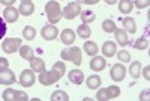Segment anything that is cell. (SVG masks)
Listing matches in <instances>:
<instances>
[{"label": "cell", "instance_id": "cell-12", "mask_svg": "<svg viewBox=\"0 0 150 101\" xmlns=\"http://www.w3.org/2000/svg\"><path fill=\"white\" fill-rule=\"evenodd\" d=\"M112 33H114L116 41H117V44H119L120 47H125V45H128V44L131 42V41H129V38H128V33L125 32L123 29H119V27H117Z\"/></svg>", "mask_w": 150, "mask_h": 101}, {"label": "cell", "instance_id": "cell-18", "mask_svg": "<svg viewBox=\"0 0 150 101\" xmlns=\"http://www.w3.org/2000/svg\"><path fill=\"white\" fill-rule=\"evenodd\" d=\"M101 77H99L98 74H93V75H90V77H87V80H86V85H87V87L89 89H99V86H101Z\"/></svg>", "mask_w": 150, "mask_h": 101}, {"label": "cell", "instance_id": "cell-20", "mask_svg": "<svg viewBox=\"0 0 150 101\" xmlns=\"http://www.w3.org/2000/svg\"><path fill=\"white\" fill-rule=\"evenodd\" d=\"M84 52H86V54H89V56H96L98 52H99V48H98L96 42H93V41H86V42H84Z\"/></svg>", "mask_w": 150, "mask_h": 101}, {"label": "cell", "instance_id": "cell-5", "mask_svg": "<svg viewBox=\"0 0 150 101\" xmlns=\"http://www.w3.org/2000/svg\"><path fill=\"white\" fill-rule=\"evenodd\" d=\"M62 12H63V17H65V18L74 20L75 17H78V15L81 14V6H80L78 2H72V3H68Z\"/></svg>", "mask_w": 150, "mask_h": 101}, {"label": "cell", "instance_id": "cell-11", "mask_svg": "<svg viewBox=\"0 0 150 101\" xmlns=\"http://www.w3.org/2000/svg\"><path fill=\"white\" fill-rule=\"evenodd\" d=\"M105 67H107V62H105V59L104 57H101V56H93V59L90 60V69L92 71H95V72H99V71H102V69H105Z\"/></svg>", "mask_w": 150, "mask_h": 101}, {"label": "cell", "instance_id": "cell-7", "mask_svg": "<svg viewBox=\"0 0 150 101\" xmlns=\"http://www.w3.org/2000/svg\"><path fill=\"white\" fill-rule=\"evenodd\" d=\"M35 83V71L33 69H24L20 75V85L24 87L33 86Z\"/></svg>", "mask_w": 150, "mask_h": 101}, {"label": "cell", "instance_id": "cell-32", "mask_svg": "<svg viewBox=\"0 0 150 101\" xmlns=\"http://www.w3.org/2000/svg\"><path fill=\"white\" fill-rule=\"evenodd\" d=\"M117 57H119V62H131V54L129 52H126V50H120L119 53H116Z\"/></svg>", "mask_w": 150, "mask_h": 101}, {"label": "cell", "instance_id": "cell-29", "mask_svg": "<svg viewBox=\"0 0 150 101\" xmlns=\"http://www.w3.org/2000/svg\"><path fill=\"white\" fill-rule=\"evenodd\" d=\"M107 89V95H108V100H112V98H117L120 95V87L117 86H108L105 87Z\"/></svg>", "mask_w": 150, "mask_h": 101}, {"label": "cell", "instance_id": "cell-3", "mask_svg": "<svg viewBox=\"0 0 150 101\" xmlns=\"http://www.w3.org/2000/svg\"><path fill=\"white\" fill-rule=\"evenodd\" d=\"M62 60H68L72 62L74 65H81V59H83V53L80 47H71V48H65L62 52Z\"/></svg>", "mask_w": 150, "mask_h": 101}, {"label": "cell", "instance_id": "cell-13", "mask_svg": "<svg viewBox=\"0 0 150 101\" xmlns=\"http://www.w3.org/2000/svg\"><path fill=\"white\" fill-rule=\"evenodd\" d=\"M102 53H104L105 57H112V56L117 53V45H116V42H112V41L104 42V45H102Z\"/></svg>", "mask_w": 150, "mask_h": 101}, {"label": "cell", "instance_id": "cell-4", "mask_svg": "<svg viewBox=\"0 0 150 101\" xmlns=\"http://www.w3.org/2000/svg\"><path fill=\"white\" fill-rule=\"evenodd\" d=\"M21 39L20 38H6V39L3 41L2 44V48H3V52L8 53V54H12V53H15L20 50L21 47Z\"/></svg>", "mask_w": 150, "mask_h": 101}, {"label": "cell", "instance_id": "cell-27", "mask_svg": "<svg viewBox=\"0 0 150 101\" xmlns=\"http://www.w3.org/2000/svg\"><path fill=\"white\" fill-rule=\"evenodd\" d=\"M134 45H135L137 50H141V52H143V50H147L149 48V39H147L146 36H141V38H138V39L135 41Z\"/></svg>", "mask_w": 150, "mask_h": 101}, {"label": "cell", "instance_id": "cell-26", "mask_svg": "<svg viewBox=\"0 0 150 101\" xmlns=\"http://www.w3.org/2000/svg\"><path fill=\"white\" fill-rule=\"evenodd\" d=\"M50 100H51V101H69V97L63 91H56V92L51 94V98H50Z\"/></svg>", "mask_w": 150, "mask_h": 101}, {"label": "cell", "instance_id": "cell-17", "mask_svg": "<svg viewBox=\"0 0 150 101\" xmlns=\"http://www.w3.org/2000/svg\"><path fill=\"white\" fill-rule=\"evenodd\" d=\"M123 30L126 33H135L137 32V24H135V20L131 18V17H126L123 20Z\"/></svg>", "mask_w": 150, "mask_h": 101}, {"label": "cell", "instance_id": "cell-28", "mask_svg": "<svg viewBox=\"0 0 150 101\" xmlns=\"http://www.w3.org/2000/svg\"><path fill=\"white\" fill-rule=\"evenodd\" d=\"M80 17H81L83 23H86V24H87V23H93L95 18H96L95 12H92V11H84V12H81Z\"/></svg>", "mask_w": 150, "mask_h": 101}, {"label": "cell", "instance_id": "cell-35", "mask_svg": "<svg viewBox=\"0 0 150 101\" xmlns=\"http://www.w3.org/2000/svg\"><path fill=\"white\" fill-rule=\"evenodd\" d=\"M150 5V0H135L134 6L138 8V9H144V8H149Z\"/></svg>", "mask_w": 150, "mask_h": 101}, {"label": "cell", "instance_id": "cell-2", "mask_svg": "<svg viewBox=\"0 0 150 101\" xmlns=\"http://www.w3.org/2000/svg\"><path fill=\"white\" fill-rule=\"evenodd\" d=\"M45 12H47L48 21L51 23V24L59 23L60 18L63 17V12H62V9H60L59 2H54V0H51V2H48V3L45 5Z\"/></svg>", "mask_w": 150, "mask_h": 101}, {"label": "cell", "instance_id": "cell-22", "mask_svg": "<svg viewBox=\"0 0 150 101\" xmlns=\"http://www.w3.org/2000/svg\"><path fill=\"white\" fill-rule=\"evenodd\" d=\"M129 72H131L132 79H138L141 75V62H138V60L132 62L131 67H129Z\"/></svg>", "mask_w": 150, "mask_h": 101}, {"label": "cell", "instance_id": "cell-39", "mask_svg": "<svg viewBox=\"0 0 150 101\" xmlns=\"http://www.w3.org/2000/svg\"><path fill=\"white\" fill-rule=\"evenodd\" d=\"M0 3L5 5V6H14L15 0H0Z\"/></svg>", "mask_w": 150, "mask_h": 101}, {"label": "cell", "instance_id": "cell-31", "mask_svg": "<svg viewBox=\"0 0 150 101\" xmlns=\"http://www.w3.org/2000/svg\"><path fill=\"white\" fill-rule=\"evenodd\" d=\"M14 97H15V91H14V89H11V87L5 89L3 94H2V98H3L5 101H14Z\"/></svg>", "mask_w": 150, "mask_h": 101}, {"label": "cell", "instance_id": "cell-40", "mask_svg": "<svg viewBox=\"0 0 150 101\" xmlns=\"http://www.w3.org/2000/svg\"><path fill=\"white\" fill-rule=\"evenodd\" d=\"M149 72H150V67H146L144 68V79L146 80H150V74Z\"/></svg>", "mask_w": 150, "mask_h": 101}, {"label": "cell", "instance_id": "cell-36", "mask_svg": "<svg viewBox=\"0 0 150 101\" xmlns=\"http://www.w3.org/2000/svg\"><path fill=\"white\" fill-rule=\"evenodd\" d=\"M5 33H6V23L2 17H0V39L5 36Z\"/></svg>", "mask_w": 150, "mask_h": 101}, {"label": "cell", "instance_id": "cell-1", "mask_svg": "<svg viewBox=\"0 0 150 101\" xmlns=\"http://www.w3.org/2000/svg\"><path fill=\"white\" fill-rule=\"evenodd\" d=\"M66 72V67H65V62H56V64L53 65V68L50 69V71H42L39 72V82L41 85L44 86H50V85H54L57 83L62 77L65 75Z\"/></svg>", "mask_w": 150, "mask_h": 101}, {"label": "cell", "instance_id": "cell-16", "mask_svg": "<svg viewBox=\"0 0 150 101\" xmlns=\"http://www.w3.org/2000/svg\"><path fill=\"white\" fill-rule=\"evenodd\" d=\"M20 15H24V17H29L33 14V11H35V5L32 2H21L20 5Z\"/></svg>", "mask_w": 150, "mask_h": 101}, {"label": "cell", "instance_id": "cell-25", "mask_svg": "<svg viewBox=\"0 0 150 101\" xmlns=\"http://www.w3.org/2000/svg\"><path fill=\"white\" fill-rule=\"evenodd\" d=\"M35 36H36V30H35V27H32V26H26V27L23 29V38H24V39L32 41V39H35Z\"/></svg>", "mask_w": 150, "mask_h": 101}, {"label": "cell", "instance_id": "cell-41", "mask_svg": "<svg viewBox=\"0 0 150 101\" xmlns=\"http://www.w3.org/2000/svg\"><path fill=\"white\" fill-rule=\"evenodd\" d=\"M99 0H84L83 3H86V5H95V3H98Z\"/></svg>", "mask_w": 150, "mask_h": 101}, {"label": "cell", "instance_id": "cell-19", "mask_svg": "<svg viewBox=\"0 0 150 101\" xmlns=\"http://www.w3.org/2000/svg\"><path fill=\"white\" fill-rule=\"evenodd\" d=\"M30 68L35 71V72H42L45 69V62L41 59V57H33L30 60Z\"/></svg>", "mask_w": 150, "mask_h": 101}, {"label": "cell", "instance_id": "cell-30", "mask_svg": "<svg viewBox=\"0 0 150 101\" xmlns=\"http://www.w3.org/2000/svg\"><path fill=\"white\" fill-rule=\"evenodd\" d=\"M102 29H104V32H107V33H112V32L117 29V26L114 24V21H112V20H105V21L102 23Z\"/></svg>", "mask_w": 150, "mask_h": 101}, {"label": "cell", "instance_id": "cell-24", "mask_svg": "<svg viewBox=\"0 0 150 101\" xmlns=\"http://www.w3.org/2000/svg\"><path fill=\"white\" fill-rule=\"evenodd\" d=\"M77 33H78V36H80V38H83V39H87V38H90V35H92V30H90V27L87 26L86 23H83L81 26H78V29H77Z\"/></svg>", "mask_w": 150, "mask_h": 101}, {"label": "cell", "instance_id": "cell-38", "mask_svg": "<svg viewBox=\"0 0 150 101\" xmlns=\"http://www.w3.org/2000/svg\"><path fill=\"white\" fill-rule=\"evenodd\" d=\"M149 97H150V91L147 89V91L141 92V95H140V100H141V101H147V100H149Z\"/></svg>", "mask_w": 150, "mask_h": 101}, {"label": "cell", "instance_id": "cell-10", "mask_svg": "<svg viewBox=\"0 0 150 101\" xmlns=\"http://www.w3.org/2000/svg\"><path fill=\"white\" fill-rule=\"evenodd\" d=\"M15 80H17V79H15V74L12 72L9 68L0 71V85H6V86H9V85H14Z\"/></svg>", "mask_w": 150, "mask_h": 101}, {"label": "cell", "instance_id": "cell-23", "mask_svg": "<svg viewBox=\"0 0 150 101\" xmlns=\"http://www.w3.org/2000/svg\"><path fill=\"white\" fill-rule=\"evenodd\" d=\"M20 56L23 57V59H26V60H32L35 56H33V50H32V47H29V45H21L20 47Z\"/></svg>", "mask_w": 150, "mask_h": 101}, {"label": "cell", "instance_id": "cell-8", "mask_svg": "<svg viewBox=\"0 0 150 101\" xmlns=\"http://www.w3.org/2000/svg\"><path fill=\"white\" fill-rule=\"evenodd\" d=\"M41 35H42V38H44L45 41H53V39H56V38H57L59 30H57L56 26H53V24H47V26L42 27Z\"/></svg>", "mask_w": 150, "mask_h": 101}, {"label": "cell", "instance_id": "cell-15", "mask_svg": "<svg viewBox=\"0 0 150 101\" xmlns=\"http://www.w3.org/2000/svg\"><path fill=\"white\" fill-rule=\"evenodd\" d=\"M75 39H77V38H75V32L71 30V29H65L63 32L60 33V41L63 42V44H66V45L74 44Z\"/></svg>", "mask_w": 150, "mask_h": 101}, {"label": "cell", "instance_id": "cell-21", "mask_svg": "<svg viewBox=\"0 0 150 101\" xmlns=\"http://www.w3.org/2000/svg\"><path fill=\"white\" fill-rule=\"evenodd\" d=\"M132 8H134L132 0H120L119 2V11L122 12V14H131Z\"/></svg>", "mask_w": 150, "mask_h": 101}, {"label": "cell", "instance_id": "cell-14", "mask_svg": "<svg viewBox=\"0 0 150 101\" xmlns=\"http://www.w3.org/2000/svg\"><path fill=\"white\" fill-rule=\"evenodd\" d=\"M68 79L71 83L74 85H81L84 82V72L80 71V69H72L69 74H68Z\"/></svg>", "mask_w": 150, "mask_h": 101}, {"label": "cell", "instance_id": "cell-42", "mask_svg": "<svg viewBox=\"0 0 150 101\" xmlns=\"http://www.w3.org/2000/svg\"><path fill=\"white\" fill-rule=\"evenodd\" d=\"M116 2H117V0H105V3H107V5H114Z\"/></svg>", "mask_w": 150, "mask_h": 101}, {"label": "cell", "instance_id": "cell-34", "mask_svg": "<svg viewBox=\"0 0 150 101\" xmlns=\"http://www.w3.org/2000/svg\"><path fill=\"white\" fill-rule=\"evenodd\" d=\"M96 100L98 101H108V95H107V89H99L96 94Z\"/></svg>", "mask_w": 150, "mask_h": 101}, {"label": "cell", "instance_id": "cell-6", "mask_svg": "<svg viewBox=\"0 0 150 101\" xmlns=\"http://www.w3.org/2000/svg\"><path fill=\"white\" fill-rule=\"evenodd\" d=\"M110 75L114 82H122L126 75V68H125L123 64H116L111 67V71H110Z\"/></svg>", "mask_w": 150, "mask_h": 101}, {"label": "cell", "instance_id": "cell-44", "mask_svg": "<svg viewBox=\"0 0 150 101\" xmlns=\"http://www.w3.org/2000/svg\"><path fill=\"white\" fill-rule=\"evenodd\" d=\"M21 2H32V0H21Z\"/></svg>", "mask_w": 150, "mask_h": 101}, {"label": "cell", "instance_id": "cell-33", "mask_svg": "<svg viewBox=\"0 0 150 101\" xmlns=\"http://www.w3.org/2000/svg\"><path fill=\"white\" fill-rule=\"evenodd\" d=\"M29 100V95L24 92V91H15V97H14V101H26Z\"/></svg>", "mask_w": 150, "mask_h": 101}, {"label": "cell", "instance_id": "cell-43", "mask_svg": "<svg viewBox=\"0 0 150 101\" xmlns=\"http://www.w3.org/2000/svg\"><path fill=\"white\" fill-rule=\"evenodd\" d=\"M75 2H78V3H83V2H84V0H75Z\"/></svg>", "mask_w": 150, "mask_h": 101}, {"label": "cell", "instance_id": "cell-9", "mask_svg": "<svg viewBox=\"0 0 150 101\" xmlns=\"http://www.w3.org/2000/svg\"><path fill=\"white\" fill-rule=\"evenodd\" d=\"M20 17V11L14 6H6L3 11V20L8 23H15Z\"/></svg>", "mask_w": 150, "mask_h": 101}, {"label": "cell", "instance_id": "cell-37", "mask_svg": "<svg viewBox=\"0 0 150 101\" xmlns=\"http://www.w3.org/2000/svg\"><path fill=\"white\" fill-rule=\"evenodd\" d=\"M8 68H9V62H8V59L0 57V71H2V69H8Z\"/></svg>", "mask_w": 150, "mask_h": 101}]
</instances>
